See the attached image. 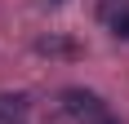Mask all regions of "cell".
Instances as JSON below:
<instances>
[{
    "mask_svg": "<svg viewBox=\"0 0 129 124\" xmlns=\"http://www.w3.org/2000/svg\"><path fill=\"white\" fill-rule=\"evenodd\" d=\"M58 102H62V111L71 115V120H80V124H98L107 115V102L93 93V89H80V84H71V89H62L58 93Z\"/></svg>",
    "mask_w": 129,
    "mask_h": 124,
    "instance_id": "1",
    "label": "cell"
},
{
    "mask_svg": "<svg viewBox=\"0 0 129 124\" xmlns=\"http://www.w3.org/2000/svg\"><path fill=\"white\" fill-rule=\"evenodd\" d=\"M27 93H0V124H27Z\"/></svg>",
    "mask_w": 129,
    "mask_h": 124,
    "instance_id": "2",
    "label": "cell"
},
{
    "mask_svg": "<svg viewBox=\"0 0 129 124\" xmlns=\"http://www.w3.org/2000/svg\"><path fill=\"white\" fill-rule=\"evenodd\" d=\"M103 18H107V27H111L116 40H129V0H111V5H103Z\"/></svg>",
    "mask_w": 129,
    "mask_h": 124,
    "instance_id": "3",
    "label": "cell"
},
{
    "mask_svg": "<svg viewBox=\"0 0 129 124\" xmlns=\"http://www.w3.org/2000/svg\"><path fill=\"white\" fill-rule=\"evenodd\" d=\"M36 49L49 53V58H80V44H71V40H62V36H45V40H36Z\"/></svg>",
    "mask_w": 129,
    "mask_h": 124,
    "instance_id": "4",
    "label": "cell"
},
{
    "mask_svg": "<svg viewBox=\"0 0 129 124\" xmlns=\"http://www.w3.org/2000/svg\"><path fill=\"white\" fill-rule=\"evenodd\" d=\"M98 124H120V120H116V115H111V111H107V115H103V120H98Z\"/></svg>",
    "mask_w": 129,
    "mask_h": 124,
    "instance_id": "5",
    "label": "cell"
}]
</instances>
